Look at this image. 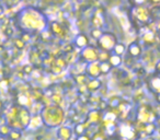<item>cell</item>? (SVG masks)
Segmentation results:
<instances>
[{"label": "cell", "mask_w": 160, "mask_h": 140, "mask_svg": "<svg viewBox=\"0 0 160 140\" xmlns=\"http://www.w3.org/2000/svg\"><path fill=\"white\" fill-rule=\"evenodd\" d=\"M40 115L43 123L48 128H58L65 120V112L59 105H49L42 109Z\"/></svg>", "instance_id": "obj_1"}, {"label": "cell", "mask_w": 160, "mask_h": 140, "mask_svg": "<svg viewBox=\"0 0 160 140\" xmlns=\"http://www.w3.org/2000/svg\"><path fill=\"white\" fill-rule=\"evenodd\" d=\"M98 46L108 51L115 47V40L111 34H103L100 40H98Z\"/></svg>", "instance_id": "obj_2"}, {"label": "cell", "mask_w": 160, "mask_h": 140, "mask_svg": "<svg viewBox=\"0 0 160 140\" xmlns=\"http://www.w3.org/2000/svg\"><path fill=\"white\" fill-rule=\"evenodd\" d=\"M31 117L32 114L29 111V109L19 106V120H20V124L23 129H27L29 127L30 122H31Z\"/></svg>", "instance_id": "obj_3"}, {"label": "cell", "mask_w": 160, "mask_h": 140, "mask_svg": "<svg viewBox=\"0 0 160 140\" xmlns=\"http://www.w3.org/2000/svg\"><path fill=\"white\" fill-rule=\"evenodd\" d=\"M81 57L83 58V60H85L87 64H89V62L98 61L99 53L93 48V47H86V48L82 51Z\"/></svg>", "instance_id": "obj_4"}, {"label": "cell", "mask_w": 160, "mask_h": 140, "mask_svg": "<svg viewBox=\"0 0 160 140\" xmlns=\"http://www.w3.org/2000/svg\"><path fill=\"white\" fill-rule=\"evenodd\" d=\"M86 74L90 77L91 79H97L101 75L100 71V62L99 61H93L89 62L87 65V68H86Z\"/></svg>", "instance_id": "obj_5"}, {"label": "cell", "mask_w": 160, "mask_h": 140, "mask_svg": "<svg viewBox=\"0 0 160 140\" xmlns=\"http://www.w3.org/2000/svg\"><path fill=\"white\" fill-rule=\"evenodd\" d=\"M57 138L58 140H70L72 138L73 130L68 126H60L57 128Z\"/></svg>", "instance_id": "obj_6"}, {"label": "cell", "mask_w": 160, "mask_h": 140, "mask_svg": "<svg viewBox=\"0 0 160 140\" xmlns=\"http://www.w3.org/2000/svg\"><path fill=\"white\" fill-rule=\"evenodd\" d=\"M17 102H18V106L29 109V107L32 106V96H30L25 92H22V93H20L18 95Z\"/></svg>", "instance_id": "obj_7"}, {"label": "cell", "mask_w": 160, "mask_h": 140, "mask_svg": "<svg viewBox=\"0 0 160 140\" xmlns=\"http://www.w3.org/2000/svg\"><path fill=\"white\" fill-rule=\"evenodd\" d=\"M43 125H44V123H43L42 116H41L40 114H35V115H32L31 122H30V125L28 128L32 129V130H38Z\"/></svg>", "instance_id": "obj_8"}, {"label": "cell", "mask_w": 160, "mask_h": 140, "mask_svg": "<svg viewBox=\"0 0 160 140\" xmlns=\"http://www.w3.org/2000/svg\"><path fill=\"white\" fill-rule=\"evenodd\" d=\"M102 114H101L100 111H96V109H92V111L89 112L88 114V122L91 125H96L99 124V123L102 120Z\"/></svg>", "instance_id": "obj_9"}, {"label": "cell", "mask_w": 160, "mask_h": 140, "mask_svg": "<svg viewBox=\"0 0 160 140\" xmlns=\"http://www.w3.org/2000/svg\"><path fill=\"white\" fill-rule=\"evenodd\" d=\"M86 87H87L88 91L94 92V91H97V90H99L101 88V81L99 80V79H91V80L89 81V83H88Z\"/></svg>", "instance_id": "obj_10"}, {"label": "cell", "mask_w": 160, "mask_h": 140, "mask_svg": "<svg viewBox=\"0 0 160 140\" xmlns=\"http://www.w3.org/2000/svg\"><path fill=\"white\" fill-rule=\"evenodd\" d=\"M90 80H91V78L87 74H78L76 76V82L79 85H87Z\"/></svg>", "instance_id": "obj_11"}, {"label": "cell", "mask_w": 160, "mask_h": 140, "mask_svg": "<svg viewBox=\"0 0 160 140\" xmlns=\"http://www.w3.org/2000/svg\"><path fill=\"white\" fill-rule=\"evenodd\" d=\"M11 130H12V128L9 126V125H7V124L1 125V126H0V137L1 138L9 137Z\"/></svg>", "instance_id": "obj_12"}, {"label": "cell", "mask_w": 160, "mask_h": 140, "mask_svg": "<svg viewBox=\"0 0 160 140\" xmlns=\"http://www.w3.org/2000/svg\"><path fill=\"white\" fill-rule=\"evenodd\" d=\"M76 45L79 47H85L88 45V38L86 35H83V34H80V35L77 36V38H76Z\"/></svg>", "instance_id": "obj_13"}, {"label": "cell", "mask_w": 160, "mask_h": 140, "mask_svg": "<svg viewBox=\"0 0 160 140\" xmlns=\"http://www.w3.org/2000/svg\"><path fill=\"white\" fill-rule=\"evenodd\" d=\"M22 135H23V133H22V131H21V130H18V129H12L8 138H9L10 140H21Z\"/></svg>", "instance_id": "obj_14"}, {"label": "cell", "mask_w": 160, "mask_h": 140, "mask_svg": "<svg viewBox=\"0 0 160 140\" xmlns=\"http://www.w3.org/2000/svg\"><path fill=\"white\" fill-rule=\"evenodd\" d=\"M121 61H122V60H121V57L118 55H115V54H114V55H111L109 58V64L111 65L112 67H118V65L121 64Z\"/></svg>", "instance_id": "obj_15"}, {"label": "cell", "mask_w": 160, "mask_h": 140, "mask_svg": "<svg viewBox=\"0 0 160 140\" xmlns=\"http://www.w3.org/2000/svg\"><path fill=\"white\" fill-rule=\"evenodd\" d=\"M111 68H112V66L108 61L100 62V71H101V74H104V75L109 74L110 70H111Z\"/></svg>", "instance_id": "obj_16"}, {"label": "cell", "mask_w": 160, "mask_h": 140, "mask_svg": "<svg viewBox=\"0 0 160 140\" xmlns=\"http://www.w3.org/2000/svg\"><path fill=\"white\" fill-rule=\"evenodd\" d=\"M51 99H52V102L54 103V105H59L60 103H62V95H60V94H58V93L52 94Z\"/></svg>", "instance_id": "obj_17"}, {"label": "cell", "mask_w": 160, "mask_h": 140, "mask_svg": "<svg viewBox=\"0 0 160 140\" xmlns=\"http://www.w3.org/2000/svg\"><path fill=\"white\" fill-rule=\"evenodd\" d=\"M105 139H107V137H105V133L103 131H97L91 137V140H105Z\"/></svg>", "instance_id": "obj_18"}, {"label": "cell", "mask_w": 160, "mask_h": 140, "mask_svg": "<svg viewBox=\"0 0 160 140\" xmlns=\"http://www.w3.org/2000/svg\"><path fill=\"white\" fill-rule=\"evenodd\" d=\"M91 35H92V37L96 38V40H100L101 36H102L103 34H102V32H101L100 29H94L91 31Z\"/></svg>", "instance_id": "obj_19"}, {"label": "cell", "mask_w": 160, "mask_h": 140, "mask_svg": "<svg viewBox=\"0 0 160 140\" xmlns=\"http://www.w3.org/2000/svg\"><path fill=\"white\" fill-rule=\"evenodd\" d=\"M114 51H115V55L120 56L123 54V51H124V46L121 44H118L115 45V47H114Z\"/></svg>", "instance_id": "obj_20"}, {"label": "cell", "mask_w": 160, "mask_h": 140, "mask_svg": "<svg viewBox=\"0 0 160 140\" xmlns=\"http://www.w3.org/2000/svg\"><path fill=\"white\" fill-rule=\"evenodd\" d=\"M32 71H33V66H32V65H27V66L23 67V72H24V74L30 75Z\"/></svg>", "instance_id": "obj_21"}, {"label": "cell", "mask_w": 160, "mask_h": 140, "mask_svg": "<svg viewBox=\"0 0 160 140\" xmlns=\"http://www.w3.org/2000/svg\"><path fill=\"white\" fill-rule=\"evenodd\" d=\"M62 71V69L60 68V67H58V66H56V65H54L53 67H52V72H54V74H60V72Z\"/></svg>", "instance_id": "obj_22"}, {"label": "cell", "mask_w": 160, "mask_h": 140, "mask_svg": "<svg viewBox=\"0 0 160 140\" xmlns=\"http://www.w3.org/2000/svg\"><path fill=\"white\" fill-rule=\"evenodd\" d=\"M76 140H91V137L89 135H81V136H77Z\"/></svg>", "instance_id": "obj_23"}, {"label": "cell", "mask_w": 160, "mask_h": 140, "mask_svg": "<svg viewBox=\"0 0 160 140\" xmlns=\"http://www.w3.org/2000/svg\"><path fill=\"white\" fill-rule=\"evenodd\" d=\"M16 46L18 47V48L22 49L23 47L25 46V44H24V42H23V41H21V40H17V41H16Z\"/></svg>", "instance_id": "obj_24"}, {"label": "cell", "mask_w": 160, "mask_h": 140, "mask_svg": "<svg viewBox=\"0 0 160 140\" xmlns=\"http://www.w3.org/2000/svg\"><path fill=\"white\" fill-rule=\"evenodd\" d=\"M2 12H3V9H2V7H0V14L2 13Z\"/></svg>", "instance_id": "obj_25"}, {"label": "cell", "mask_w": 160, "mask_h": 140, "mask_svg": "<svg viewBox=\"0 0 160 140\" xmlns=\"http://www.w3.org/2000/svg\"><path fill=\"white\" fill-rule=\"evenodd\" d=\"M2 109V103L0 102V109Z\"/></svg>", "instance_id": "obj_26"}]
</instances>
